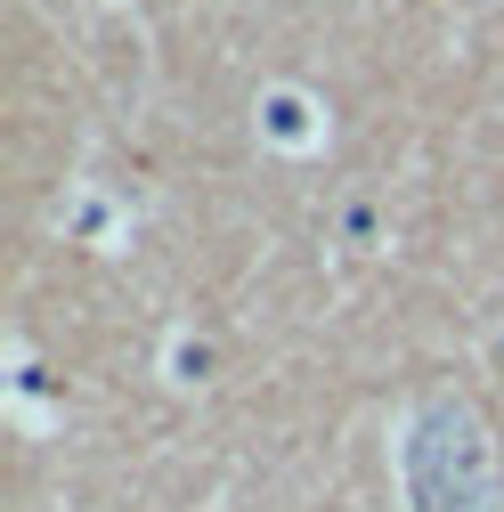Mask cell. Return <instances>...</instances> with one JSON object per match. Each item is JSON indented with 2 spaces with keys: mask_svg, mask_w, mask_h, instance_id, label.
Masks as SVG:
<instances>
[{
  "mask_svg": "<svg viewBox=\"0 0 504 512\" xmlns=\"http://www.w3.org/2000/svg\"><path fill=\"white\" fill-rule=\"evenodd\" d=\"M269 131H277V139H301V131H309V122H301V98H269Z\"/></svg>",
  "mask_w": 504,
  "mask_h": 512,
  "instance_id": "6da1fadb",
  "label": "cell"
}]
</instances>
